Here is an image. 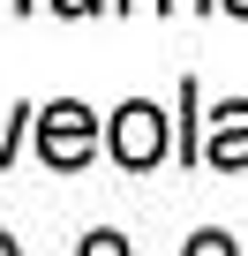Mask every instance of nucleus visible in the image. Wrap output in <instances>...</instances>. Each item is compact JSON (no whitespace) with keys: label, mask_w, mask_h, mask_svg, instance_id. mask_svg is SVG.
<instances>
[{"label":"nucleus","mask_w":248,"mask_h":256,"mask_svg":"<svg viewBox=\"0 0 248 256\" xmlns=\"http://www.w3.org/2000/svg\"><path fill=\"white\" fill-rule=\"evenodd\" d=\"M83 256H128V241L120 234H83Z\"/></svg>","instance_id":"obj_5"},{"label":"nucleus","mask_w":248,"mask_h":256,"mask_svg":"<svg viewBox=\"0 0 248 256\" xmlns=\"http://www.w3.org/2000/svg\"><path fill=\"white\" fill-rule=\"evenodd\" d=\"M113 8H143V0H113Z\"/></svg>","instance_id":"obj_10"},{"label":"nucleus","mask_w":248,"mask_h":256,"mask_svg":"<svg viewBox=\"0 0 248 256\" xmlns=\"http://www.w3.org/2000/svg\"><path fill=\"white\" fill-rule=\"evenodd\" d=\"M203 158H211V166H226V174H248V98H226V106H211Z\"/></svg>","instance_id":"obj_3"},{"label":"nucleus","mask_w":248,"mask_h":256,"mask_svg":"<svg viewBox=\"0 0 248 256\" xmlns=\"http://www.w3.org/2000/svg\"><path fill=\"white\" fill-rule=\"evenodd\" d=\"M181 256H241V248H233V241H226V234H196V241H188V248H181Z\"/></svg>","instance_id":"obj_4"},{"label":"nucleus","mask_w":248,"mask_h":256,"mask_svg":"<svg viewBox=\"0 0 248 256\" xmlns=\"http://www.w3.org/2000/svg\"><path fill=\"white\" fill-rule=\"evenodd\" d=\"M226 8H233V16H248V0H226Z\"/></svg>","instance_id":"obj_8"},{"label":"nucleus","mask_w":248,"mask_h":256,"mask_svg":"<svg viewBox=\"0 0 248 256\" xmlns=\"http://www.w3.org/2000/svg\"><path fill=\"white\" fill-rule=\"evenodd\" d=\"M105 136H98V120H90V106H75V98H60V106H45L38 113V151H45V166H60V174H75L90 151H98Z\"/></svg>","instance_id":"obj_2"},{"label":"nucleus","mask_w":248,"mask_h":256,"mask_svg":"<svg viewBox=\"0 0 248 256\" xmlns=\"http://www.w3.org/2000/svg\"><path fill=\"white\" fill-rule=\"evenodd\" d=\"M105 151L128 166V174H151V166L166 158V106H151V98H128V106L105 120Z\"/></svg>","instance_id":"obj_1"},{"label":"nucleus","mask_w":248,"mask_h":256,"mask_svg":"<svg viewBox=\"0 0 248 256\" xmlns=\"http://www.w3.org/2000/svg\"><path fill=\"white\" fill-rule=\"evenodd\" d=\"M0 256H15V241H8V234H0Z\"/></svg>","instance_id":"obj_9"},{"label":"nucleus","mask_w":248,"mask_h":256,"mask_svg":"<svg viewBox=\"0 0 248 256\" xmlns=\"http://www.w3.org/2000/svg\"><path fill=\"white\" fill-rule=\"evenodd\" d=\"M173 8H196V16H203V8H218V0H173Z\"/></svg>","instance_id":"obj_7"},{"label":"nucleus","mask_w":248,"mask_h":256,"mask_svg":"<svg viewBox=\"0 0 248 256\" xmlns=\"http://www.w3.org/2000/svg\"><path fill=\"white\" fill-rule=\"evenodd\" d=\"M60 16H90V8H105V0H53Z\"/></svg>","instance_id":"obj_6"}]
</instances>
